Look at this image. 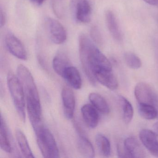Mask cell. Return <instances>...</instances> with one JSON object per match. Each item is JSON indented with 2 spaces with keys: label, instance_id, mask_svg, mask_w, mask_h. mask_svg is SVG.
I'll return each mask as SVG.
<instances>
[{
  "label": "cell",
  "instance_id": "cell-20",
  "mask_svg": "<svg viewBox=\"0 0 158 158\" xmlns=\"http://www.w3.org/2000/svg\"><path fill=\"white\" fill-rule=\"evenodd\" d=\"M15 135L19 148L23 156L26 158H35L24 134L21 130L18 129L16 131Z\"/></svg>",
  "mask_w": 158,
  "mask_h": 158
},
{
  "label": "cell",
  "instance_id": "cell-18",
  "mask_svg": "<svg viewBox=\"0 0 158 158\" xmlns=\"http://www.w3.org/2000/svg\"><path fill=\"white\" fill-rule=\"evenodd\" d=\"M0 146L2 150L7 153L12 152V145L8 134L6 123L1 115L0 125Z\"/></svg>",
  "mask_w": 158,
  "mask_h": 158
},
{
  "label": "cell",
  "instance_id": "cell-12",
  "mask_svg": "<svg viewBox=\"0 0 158 158\" xmlns=\"http://www.w3.org/2000/svg\"><path fill=\"white\" fill-rule=\"evenodd\" d=\"M128 158H145L146 153L136 139L133 137L127 138L123 143Z\"/></svg>",
  "mask_w": 158,
  "mask_h": 158
},
{
  "label": "cell",
  "instance_id": "cell-10",
  "mask_svg": "<svg viewBox=\"0 0 158 158\" xmlns=\"http://www.w3.org/2000/svg\"><path fill=\"white\" fill-rule=\"evenodd\" d=\"M155 94L148 84L140 82L137 84L135 88V95L139 104H153Z\"/></svg>",
  "mask_w": 158,
  "mask_h": 158
},
{
  "label": "cell",
  "instance_id": "cell-17",
  "mask_svg": "<svg viewBox=\"0 0 158 158\" xmlns=\"http://www.w3.org/2000/svg\"><path fill=\"white\" fill-rule=\"evenodd\" d=\"M77 147L79 153L85 158L95 157V151L90 141L85 136L80 135L77 140Z\"/></svg>",
  "mask_w": 158,
  "mask_h": 158
},
{
  "label": "cell",
  "instance_id": "cell-22",
  "mask_svg": "<svg viewBox=\"0 0 158 158\" xmlns=\"http://www.w3.org/2000/svg\"><path fill=\"white\" fill-rule=\"evenodd\" d=\"M119 99L122 106L123 120L126 124L129 123L134 116L133 106L129 101L123 96H119Z\"/></svg>",
  "mask_w": 158,
  "mask_h": 158
},
{
  "label": "cell",
  "instance_id": "cell-16",
  "mask_svg": "<svg viewBox=\"0 0 158 158\" xmlns=\"http://www.w3.org/2000/svg\"><path fill=\"white\" fill-rule=\"evenodd\" d=\"M71 65V62L67 55L63 52L57 53L52 61V67L55 73L62 76L65 69Z\"/></svg>",
  "mask_w": 158,
  "mask_h": 158
},
{
  "label": "cell",
  "instance_id": "cell-25",
  "mask_svg": "<svg viewBox=\"0 0 158 158\" xmlns=\"http://www.w3.org/2000/svg\"><path fill=\"white\" fill-rule=\"evenodd\" d=\"M90 36L92 40L99 45L103 43V39L101 33L99 28L97 26L92 27L90 29Z\"/></svg>",
  "mask_w": 158,
  "mask_h": 158
},
{
  "label": "cell",
  "instance_id": "cell-13",
  "mask_svg": "<svg viewBox=\"0 0 158 158\" xmlns=\"http://www.w3.org/2000/svg\"><path fill=\"white\" fill-rule=\"evenodd\" d=\"M81 111L87 125L91 128L97 127L99 122V115L97 109L91 104H86L82 106Z\"/></svg>",
  "mask_w": 158,
  "mask_h": 158
},
{
  "label": "cell",
  "instance_id": "cell-2",
  "mask_svg": "<svg viewBox=\"0 0 158 158\" xmlns=\"http://www.w3.org/2000/svg\"><path fill=\"white\" fill-rule=\"evenodd\" d=\"M17 75L24 91L29 120L35 129L42 124L41 104L37 88L31 72L24 65H18Z\"/></svg>",
  "mask_w": 158,
  "mask_h": 158
},
{
  "label": "cell",
  "instance_id": "cell-28",
  "mask_svg": "<svg viewBox=\"0 0 158 158\" xmlns=\"http://www.w3.org/2000/svg\"><path fill=\"white\" fill-rule=\"evenodd\" d=\"M29 1L34 5L36 6H40L45 1V0H29Z\"/></svg>",
  "mask_w": 158,
  "mask_h": 158
},
{
  "label": "cell",
  "instance_id": "cell-29",
  "mask_svg": "<svg viewBox=\"0 0 158 158\" xmlns=\"http://www.w3.org/2000/svg\"><path fill=\"white\" fill-rule=\"evenodd\" d=\"M146 3L152 6H158V0H144Z\"/></svg>",
  "mask_w": 158,
  "mask_h": 158
},
{
  "label": "cell",
  "instance_id": "cell-9",
  "mask_svg": "<svg viewBox=\"0 0 158 158\" xmlns=\"http://www.w3.org/2000/svg\"><path fill=\"white\" fill-rule=\"evenodd\" d=\"M139 137L141 143L150 153L158 157V140L155 133L149 129H143L139 132Z\"/></svg>",
  "mask_w": 158,
  "mask_h": 158
},
{
  "label": "cell",
  "instance_id": "cell-6",
  "mask_svg": "<svg viewBox=\"0 0 158 158\" xmlns=\"http://www.w3.org/2000/svg\"><path fill=\"white\" fill-rule=\"evenodd\" d=\"M45 27L49 37L54 44L64 43L67 39V33L64 27L59 21L48 17L45 21Z\"/></svg>",
  "mask_w": 158,
  "mask_h": 158
},
{
  "label": "cell",
  "instance_id": "cell-5",
  "mask_svg": "<svg viewBox=\"0 0 158 158\" xmlns=\"http://www.w3.org/2000/svg\"><path fill=\"white\" fill-rule=\"evenodd\" d=\"M70 9L77 22L88 23L91 21L92 9L89 0H70Z\"/></svg>",
  "mask_w": 158,
  "mask_h": 158
},
{
  "label": "cell",
  "instance_id": "cell-23",
  "mask_svg": "<svg viewBox=\"0 0 158 158\" xmlns=\"http://www.w3.org/2000/svg\"><path fill=\"white\" fill-rule=\"evenodd\" d=\"M138 110L140 116L147 120L155 119L158 115V113L156 108L153 105L151 104L139 103Z\"/></svg>",
  "mask_w": 158,
  "mask_h": 158
},
{
  "label": "cell",
  "instance_id": "cell-19",
  "mask_svg": "<svg viewBox=\"0 0 158 158\" xmlns=\"http://www.w3.org/2000/svg\"><path fill=\"white\" fill-rule=\"evenodd\" d=\"M89 101L92 105L103 114H108L110 112V108L105 99L99 94L91 93L89 96Z\"/></svg>",
  "mask_w": 158,
  "mask_h": 158
},
{
  "label": "cell",
  "instance_id": "cell-7",
  "mask_svg": "<svg viewBox=\"0 0 158 158\" xmlns=\"http://www.w3.org/2000/svg\"><path fill=\"white\" fill-rule=\"evenodd\" d=\"M6 47L14 56L23 60H27V55L25 48L22 41L13 34H8L5 38Z\"/></svg>",
  "mask_w": 158,
  "mask_h": 158
},
{
  "label": "cell",
  "instance_id": "cell-11",
  "mask_svg": "<svg viewBox=\"0 0 158 158\" xmlns=\"http://www.w3.org/2000/svg\"><path fill=\"white\" fill-rule=\"evenodd\" d=\"M61 98L64 116L69 120L72 119L75 108V99L73 92L70 88L64 87L62 90Z\"/></svg>",
  "mask_w": 158,
  "mask_h": 158
},
{
  "label": "cell",
  "instance_id": "cell-24",
  "mask_svg": "<svg viewBox=\"0 0 158 158\" xmlns=\"http://www.w3.org/2000/svg\"><path fill=\"white\" fill-rule=\"evenodd\" d=\"M124 60L128 67L134 70L139 69L142 66V62L139 57L133 52L125 53Z\"/></svg>",
  "mask_w": 158,
  "mask_h": 158
},
{
  "label": "cell",
  "instance_id": "cell-30",
  "mask_svg": "<svg viewBox=\"0 0 158 158\" xmlns=\"http://www.w3.org/2000/svg\"><path fill=\"white\" fill-rule=\"evenodd\" d=\"M153 128H154V131L156 132V134L158 135V122L155 123L153 125Z\"/></svg>",
  "mask_w": 158,
  "mask_h": 158
},
{
  "label": "cell",
  "instance_id": "cell-27",
  "mask_svg": "<svg viewBox=\"0 0 158 158\" xmlns=\"http://www.w3.org/2000/svg\"><path fill=\"white\" fill-rule=\"evenodd\" d=\"M152 105L156 108L157 113H158V95H157V94H155Z\"/></svg>",
  "mask_w": 158,
  "mask_h": 158
},
{
  "label": "cell",
  "instance_id": "cell-3",
  "mask_svg": "<svg viewBox=\"0 0 158 158\" xmlns=\"http://www.w3.org/2000/svg\"><path fill=\"white\" fill-rule=\"evenodd\" d=\"M7 84L13 101L22 121L26 119V98L22 83L17 76L12 72L7 75Z\"/></svg>",
  "mask_w": 158,
  "mask_h": 158
},
{
  "label": "cell",
  "instance_id": "cell-14",
  "mask_svg": "<svg viewBox=\"0 0 158 158\" xmlns=\"http://www.w3.org/2000/svg\"><path fill=\"white\" fill-rule=\"evenodd\" d=\"M105 20L107 27L112 37L116 41H122L123 35L116 17L112 11L107 10L105 12Z\"/></svg>",
  "mask_w": 158,
  "mask_h": 158
},
{
  "label": "cell",
  "instance_id": "cell-1",
  "mask_svg": "<svg viewBox=\"0 0 158 158\" xmlns=\"http://www.w3.org/2000/svg\"><path fill=\"white\" fill-rule=\"evenodd\" d=\"M78 44L82 67L90 83L95 85L96 81L93 73L100 69L112 70L111 64L86 35H79Z\"/></svg>",
  "mask_w": 158,
  "mask_h": 158
},
{
  "label": "cell",
  "instance_id": "cell-26",
  "mask_svg": "<svg viewBox=\"0 0 158 158\" xmlns=\"http://www.w3.org/2000/svg\"><path fill=\"white\" fill-rule=\"evenodd\" d=\"M0 15H1V21H0V24H1V27H2L5 25L6 23V15H5V13L3 12L2 8H1L0 10Z\"/></svg>",
  "mask_w": 158,
  "mask_h": 158
},
{
  "label": "cell",
  "instance_id": "cell-21",
  "mask_svg": "<svg viewBox=\"0 0 158 158\" xmlns=\"http://www.w3.org/2000/svg\"><path fill=\"white\" fill-rule=\"evenodd\" d=\"M96 143L99 151L104 157L111 154V145L109 139L102 134H98L96 137Z\"/></svg>",
  "mask_w": 158,
  "mask_h": 158
},
{
  "label": "cell",
  "instance_id": "cell-15",
  "mask_svg": "<svg viewBox=\"0 0 158 158\" xmlns=\"http://www.w3.org/2000/svg\"><path fill=\"white\" fill-rule=\"evenodd\" d=\"M62 77L76 89H80L82 86V79L79 72L74 66L70 65L64 72Z\"/></svg>",
  "mask_w": 158,
  "mask_h": 158
},
{
  "label": "cell",
  "instance_id": "cell-4",
  "mask_svg": "<svg viewBox=\"0 0 158 158\" xmlns=\"http://www.w3.org/2000/svg\"><path fill=\"white\" fill-rule=\"evenodd\" d=\"M34 131L38 146L42 156L46 158H59V148L51 131L43 125Z\"/></svg>",
  "mask_w": 158,
  "mask_h": 158
},
{
  "label": "cell",
  "instance_id": "cell-8",
  "mask_svg": "<svg viewBox=\"0 0 158 158\" xmlns=\"http://www.w3.org/2000/svg\"><path fill=\"white\" fill-rule=\"evenodd\" d=\"M93 76L96 81L111 90H115L118 88V81L113 73L112 70H97L93 73Z\"/></svg>",
  "mask_w": 158,
  "mask_h": 158
}]
</instances>
